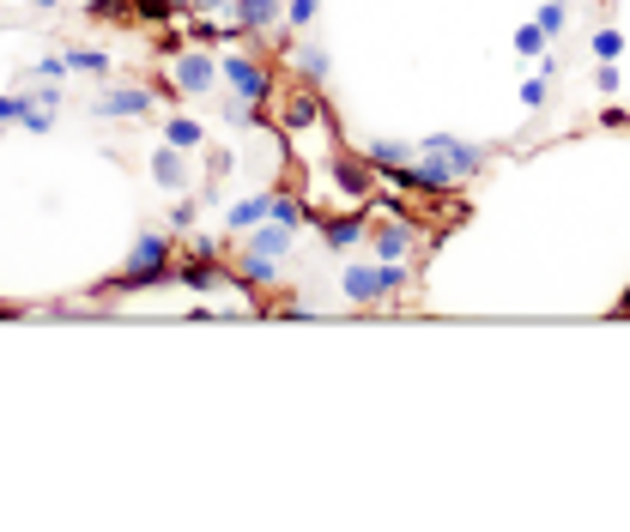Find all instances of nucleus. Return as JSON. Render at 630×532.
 <instances>
[{"label": "nucleus", "mask_w": 630, "mask_h": 532, "mask_svg": "<svg viewBox=\"0 0 630 532\" xmlns=\"http://www.w3.org/2000/svg\"><path fill=\"white\" fill-rule=\"evenodd\" d=\"M188 12H195V0H134V19L140 24H158V31H164V24H183Z\"/></svg>", "instance_id": "nucleus-17"}, {"label": "nucleus", "mask_w": 630, "mask_h": 532, "mask_svg": "<svg viewBox=\"0 0 630 532\" xmlns=\"http://www.w3.org/2000/svg\"><path fill=\"white\" fill-rule=\"evenodd\" d=\"M218 115H225L230 127H267V103H249V97H237V91L218 97Z\"/></svg>", "instance_id": "nucleus-19"}, {"label": "nucleus", "mask_w": 630, "mask_h": 532, "mask_svg": "<svg viewBox=\"0 0 630 532\" xmlns=\"http://www.w3.org/2000/svg\"><path fill=\"white\" fill-rule=\"evenodd\" d=\"M0 139H7V122H0Z\"/></svg>", "instance_id": "nucleus-37"}, {"label": "nucleus", "mask_w": 630, "mask_h": 532, "mask_svg": "<svg viewBox=\"0 0 630 532\" xmlns=\"http://www.w3.org/2000/svg\"><path fill=\"white\" fill-rule=\"evenodd\" d=\"M321 12V0H286V31H310Z\"/></svg>", "instance_id": "nucleus-27"}, {"label": "nucleus", "mask_w": 630, "mask_h": 532, "mask_svg": "<svg viewBox=\"0 0 630 532\" xmlns=\"http://www.w3.org/2000/svg\"><path fill=\"white\" fill-rule=\"evenodd\" d=\"M534 24H539V31L551 36V43H558V36L570 31V0H546V7H539V19H534Z\"/></svg>", "instance_id": "nucleus-22"}, {"label": "nucleus", "mask_w": 630, "mask_h": 532, "mask_svg": "<svg viewBox=\"0 0 630 532\" xmlns=\"http://www.w3.org/2000/svg\"><path fill=\"white\" fill-rule=\"evenodd\" d=\"M267 212H273V194H249V200H237V206L225 212V230H230V237H249V230L261 225Z\"/></svg>", "instance_id": "nucleus-16"}, {"label": "nucleus", "mask_w": 630, "mask_h": 532, "mask_svg": "<svg viewBox=\"0 0 630 532\" xmlns=\"http://www.w3.org/2000/svg\"><path fill=\"white\" fill-rule=\"evenodd\" d=\"M230 284L261 296V309H267V296L279 291V254H261V249H249V242H237V249H230Z\"/></svg>", "instance_id": "nucleus-4"}, {"label": "nucleus", "mask_w": 630, "mask_h": 532, "mask_svg": "<svg viewBox=\"0 0 630 532\" xmlns=\"http://www.w3.org/2000/svg\"><path fill=\"white\" fill-rule=\"evenodd\" d=\"M152 181H158V188H171V194H188V188H195V170H188V152L164 139V146L152 152Z\"/></svg>", "instance_id": "nucleus-12"}, {"label": "nucleus", "mask_w": 630, "mask_h": 532, "mask_svg": "<svg viewBox=\"0 0 630 532\" xmlns=\"http://www.w3.org/2000/svg\"><path fill=\"white\" fill-rule=\"evenodd\" d=\"M164 139L183 146V152H200V146H207V127H200L195 115H164Z\"/></svg>", "instance_id": "nucleus-20"}, {"label": "nucleus", "mask_w": 630, "mask_h": 532, "mask_svg": "<svg viewBox=\"0 0 630 532\" xmlns=\"http://www.w3.org/2000/svg\"><path fill=\"white\" fill-rule=\"evenodd\" d=\"M267 218H279V225H291V230H303V225H321V206L316 200H298V194H273V212Z\"/></svg>", "instance_id": "nucleus-18"}, {"label": "nucleus", "mask_w": 630, "mask_h": 532, "mask_svg": "<svg viewBox=\"0 0 630 532\" xmlns=\"http://www.w3.org/2000/svg\"><path fill=\"white\" fill-rule=\"evenodd\" d=\"M37 80H68V61H61V55H43L37 67L19 73V85H37Z\"/></svg>", "instance_id": "nucleus-26"}, {"label": "nucleus", "mask_w": 630, "mask_h": 532, "mask_svg": "<svg viewBox=\"0 0 630 532\" xmlns=\"http://www.w3.org/2000/svg\"><path fill=\"white\" fill-rule=\"evenodd\" d=\"M24 109H31V91H24V85L19 91H0V122H19Z\"/></svg>", "instance_id": "nucleus-30"}, {"label": "nucleus", "mask_w": 630, "mask_h": 532, "mask_svg": "<svg viewBox=\"0 0 630 532\" xmlns=\"http://www.w3.org/2000/svg\"><path fill=\"white\" fill-rule=\"evenodd\" d=\"M61 61H68V73H85V80H110L115 73V61L104 55V49H92V43H68Z\"/></svg>", "instance_id": "nucleus-15"}, {"label": "nucleus", "mask_w": 630, "mask_h": 532, "mask_svg": "<svg viewBox=\"0 0 630 532\" xmlns=\"http://www.w3.org/2000/svg\"><path fill=\"white\" fill-rule=\"evenodd\" d=\"M164 85L183 91V97H195V103H207V97H218L225 73H218V55L207 43H183V49L164 55Z\"/></svg>", "instance_id": "nucleus-2"}, {"label": "nucleus", "mask_w": 630, "mask_h": 532, "mask_svg": "<svg viewBox=\"0 0 630 532\" xmlns=\"http://www.w3.org/2000/svg\"><path fill=\"white\" fill-rule=\"evenodd\" d=\"M321 122H328L321 85H298L291 97H279V127H286V134H316Z\"/></svg>", "instance_id": "nucleus-9"}, {"label": "nucleus", "mask_w": 630, "mask_h": 532, "mask_svg": "<svg viewBox=\"0 0 630 532\" xmlns=\"http://www.w3.org/2000/svg\"><path fill=\"white\" fill-rule=\"evenodd\" d=\"M230 19L242 36H286V0H237Z\"/></svg>", "instance_id": "nucleus-10"}, {"label": "nucleus", "mask_w": 630, "mask_h": 532, "mask_svg": "<svg viewBox=\"0 0 630 532\" xmlns=\"http://www.w3.org/2000/svg\"><path fill=\"white\" fill-rule=\"evenodd\" d=\"M230 7L237 0H195V12H213V19H230Z\"/></svg>", "instance_id": "nucleus-34"}, {"label": "nucleus", "mask_w": 630, "mask_h": 532, "mask_svg": "<svg viewBox=\"0 0 630 532\" xmlns=\"http://www.w3.org/2000/svg\"><path fill=\"white\" fill-rule=\"evenodd\" d=\"M328 164H333V181H340L345 200H376L382 176H376V164H370L364 152H333Z\"/></svg>", "instance_id": "nucleus-8"}, {"label": "nucleus", "mask_w": 630, "mask_h": 532, "mask_svg": "<svg viewBox=\"0 0 630 532\" xmlns=\"http://www.w3.org/2000/svg\"><path fill=\"white\" fill-rule=\"evenodd\" d=\"M24 7H31V12H37V19H55V12H61V7H68V0H24Z\"/></svg>", "instance_id": "nucleus-35"}, {"label": "nucleus", "mask_w": 630, "mask_h": 532, "mask_svg": "<svg viewBox=\"0 0 630 532\" xmlns=\"http://www.w3.org/2000/svg\"><path fill=\"white\" fill-rule=\"evenodd\" d=\"M242 242H249V249H261V254H279V261H286V254H291V242H298V230H291V225H279V218H261V225H255Z\"/></svg>", "instance_id": "nucleus-14"}, {"label": "nucleus", "mask_w": 630, "mask_h": 532, "mask_svg": "<svg viewBox=\"0 0 630 532\" xmlns=\"http://www.w3.org/2000/svg\"><path fill=\"white\" fill-rule=\"evenodd\" d=\"M595 91L600 97H619V67L612 61H595Z\"/></svg>", "instance_id": "nucleus-31"}, {"label": "nucleus", "mask_w": 630, "mask_h": 532, "mask_svg": "<svg viewBox=\"0 0 630 532\" xmlns=\"http://www.w3.org/2000/svg\"><path fill=\"white\" fill-rule=\"evenodd\" d=\"M340 296H345L352 309L394 303V291H389V267H382V261H345V267H340Z\"/></svg>", "instance_id": "nucleus-6"}, {"label": "nucleus", "mask_w": 630, "mask_h": 532, "mask_svg": "<svg viewBox=\"0 0 630 532\" xmlns=\"http://www.w3.org/2000/svg\"><path fill=\"white\" fill-rule=\"evenodd\" d=\"M85 12H92V19H110V24H127L134 19V0H92Z\"/></svg>", "instance_id": "nucleus-28"}, {"label": "nucleus", "mask_w": 630, "mask_h": 532, "mask_svg": "<svg viewBox=\"0 0 630 532\" xmlns=\"http://www.w3.org/2000/svg\"><path fill=\"white\" fill-rule=\"evenodd\" d=\"M516 55H521V61H539V55H551V36L539 31V24H521V31H516Z\"/></svg>", "instance_id": "nucleus-24"}, {"label": "nucleus", "mask_w": 630, "mask_h": 532, "mask_svg": "<svg viewBox=\"0 0 630 532\" xmlns=\"http://www.w3.org/2000/svg\"><path fill=\"white\" fill-rule=\"evenodd\" d=\"M619 321H630V284H624V296H619V309H612Z\"/></svg>", "instance_id": "nucleus-36"}, {"label": "nucleus", "mask_w": 630, "mask_h": 532, "mask_svg": "<svg viewBox=\"0 0 630 532\" xmlns=\"http://www.w3.org/2000/svg\"><path fill=\"white\" fill-rule=\"evenodd\" d=\"M176 284V237L171 230H140L134 249H127V267L104 279L92 296H134V291H164Z\"/></svg>", "instance_id": "nucleus-1"}, {"label": "nucleus", "mask_w": 630, "mask_h": 532, "mask_svg": "<svg viewBox=\"0 0 630 532\" xmlns=\"http://www.w3.org/2000/svg\"><path fill=\"white\" fill-rule=\"evenodd\" d=\"M230 170H237V158H230L225 146H218V152H207V176H213V181H218V176H230Z\"/></svg>", "instance_id": "nucleus-33"}, {"label": "nucleus", "mask_w": 630, "mask_h": 532, "mask_svg": "<svg viewBox=\"0 0 630 532\" xmlns=\"http://www.w3.org/2000/svg\"><path fill=\"white\" fill-rule=\"evenodd\" d=\"M588 55H595V61H619V55H624V31H612V24H600V31L588 36Z\"/></svg>", "instance_id": "nucleus-23"}, {"label": "nucleus", "mask_w": 630, "mask_h": 532, "mask_svg": "<svg viewBox=\"0 0 630 532\" xmlns=\"http://www.w3.org/2000/svg\"><path fill=\"white\" fill-rule=\"evenodd\" d=\"M55 115H61V109H43V103H31V109L19 115V127H24V134H49V127H55Z\"/></svg>", "instance_id": "nucleus-29"}, {"label": "nucleus", "mask_w": 630, "mask_h": 532, "mask_svg": "<svg viewBox=\"0 0 630 532\" xmlns=\"http://www.w3.org/2000/svg\"><path fill=\"white\" fill-rule=\"evenodd\" d=\"M291 67L303 73V85H321V80H328V55H321L316 43H298V49H291Z\"/></svg>", "instance_id": "nucleus-21"}, {"label": "nucleus", "mask_w": 630, "mask_h": 532, "mask_svg": "<svg viewBox=\"0 0 630 532\" xmlns=\"http://www.w3.org/2000/svg\"><path fill=\"white\" fill-rule=\"evenodd\" d=\"M364 152L370 164H376V176H389V170H406V164L419 158V146H406V139H364Z\"/></svg>", "instance_id": "nucleus-13"}, {"label": "nucleus", "mask_w": 630, "mask_h": 532, "mask_svg": "<svg viewBox=\"0 0 630 532\" xmlns=\"http://www.w3.org/2000/svg\"><path fill=\"white\" fill-rule=\"evenodd\" d=\"M92 115L97 122H152V115H158V91L152 85H110L92 97Z\"/></svg>", "instance_id": "nucleus-5"}, {"label": "nucleus", "mask_w": 630, "mask_h": 532, "mask_svg": "<svg viewBox=\"0 0 630 532\" xmlns=\"http://www.w3.org/2000/svg\"><path fill=\"white\" fill-rule=\"evenodd\" d=\"M218 73H225V91H237V97L273 103V67L249 49H218Z\"/></svg>", "instance_id": "nucleus-3"}, {"label": "nucleus", "mask_w": 630, "mask_h": 532, "mask_svg": "<svg viewBox=\"0 0 630 532\" xmlns=\"http://www.w3.org/2000/svg\"><path fill=\"white\" fill-rule=\"evenodd\" d=\"M195 218H200V200H176L171 218H164V230H171V237H195Z\"/></svg>", "instance_id": "nucleus-25"}, {"label": "nucleus", "mask_w": 630, "mask_h": 532, "mask_svg": "<svg viewBox=\"0 0 630 532\" xmlns=\"http://www.w3.org/2000/svg\"><path fill=\"white\" fill-rule=\"evenodd\" d=\"M321 249L328 254H352L358 242L370 237V225H364V212H321Z\"/></svg>", "instance_id": "nucleus-11"}, {"label": "nucleus", "mask_w": 630, "mask_h": 532, "mask_svg": "<svg viewBox=\"0 0 630 532\" xmlns=\"http://www.w3.org/2000/svg\"><path fill=\"white\" fill-rule=\"evenodd\" d=\"M546 91H551V73H539V80L521 85V103H527V109H546Z\"/></svg>", "instance_id": "nucleus-32"}, {"label": "nucleus", "mask_w": 630, "mask_h": 532, "mask_svg": "<svg viewBox=\"0 0 630 532\" xmlns=\"http://www.w3.org/2000/svg\"><path fill=\"white\" fill-rule=\"evenodd\" d=\"M370 249H376V261H413L424 249V230L413 225V212H389L382 225H370Z\"/></svg>", "instance_id": "nucleus-7"}]
</instances>
